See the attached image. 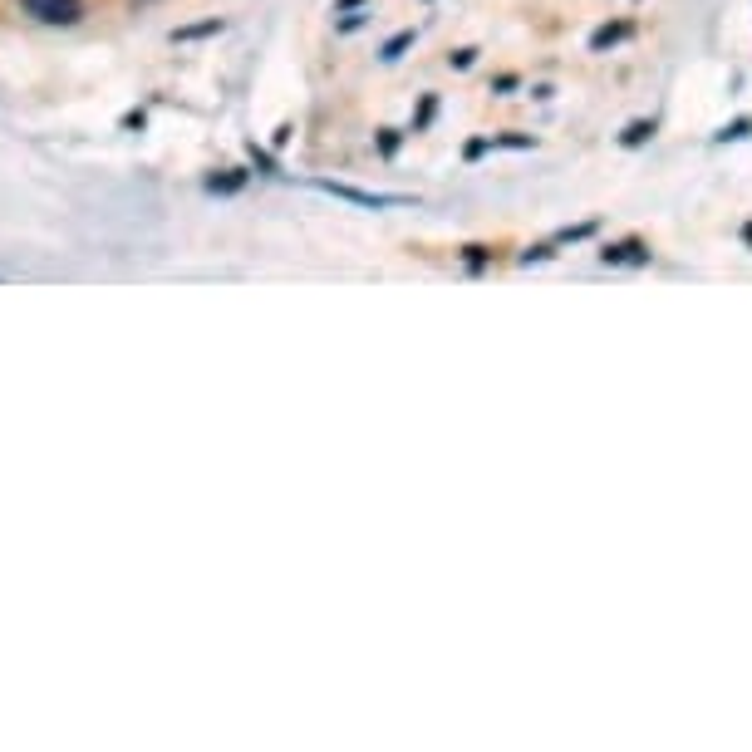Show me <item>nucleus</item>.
Segmentation results:
<instances>
[{
    "label": "nucleus",
    "mask_w": 752,
    "mask_h": 752,
    "mask_svg": "<svg viewBox=\"0 0 752 752\" xmlns=\"http://www.w3.org/2000/svg\"><path fill=\"white\" fill-rule=\"evenodd\" d=\"M625 35H630V25H605V30H595V35H590V45H595V50H605V45H615V40H625Z\"/></svg>",
    "instance_id": "nucleus-4"
},
{
    "label": "nucleus",
    "mask_w": 752,
    "mask_h": 752,
    "mask_svg": "<svg viewBox=\"0 0 752 752\" xmlns=\"http://www.w3.org/2000/svg\"><path fill=\"white\" fill-rule=\"evenodd\" d=\"M320 192L345 197L354 207H399V202H404V197H384V192H354V187H340V182H320Z\"/></svg>",
    "instance_id": "nucleus-2"
},
{
    "label": "nucleus",
    "mask_w": 752,
    "mask_h": 752,
    "mask_svg": "<svg viewBox=\"0 0 752 752\" xmlns=\"http://www.w3.org/2000/svg\"><path fill=\"white\" fill-rule=\"evenodd\" d=\"M649 133H654V123H644V118H639V123H630V128L620 133V143H625V148H639Z\"/></svg>",
    "instance_id": "nucleus-5"
},
{
    "label": "nucleus",
    "mask_w": 752,
    "mask_h": 752,
    "mask_svg": "<svg viewBox=\"0 0 752 752\" xmlns=\"http://www.w3.org/2000/svg\"><path fill=\"white\" fill-rule=\"evenodd\" d=\"M20 10L40 25H79L84 20V0H20Z\"/></svg>",
    "instance_id": "nucleus-1"
},
{
    "label": "nucleus",
    "mask_w": 752,
    "mask_h": 752,
    "mask_svg": "<svg viewBox=\"0 0 752 752\" xmlns=\"http://www.w3.org/2000/svg\"><path fill=\"white\" fill-rule=\"evenodd\" d=\"M408 45H413V30H399V35H394V40L384 45V59H399V55L408 50Z\"/></svg>",
    "instance_id": "nucleus-7"
},
{
    "label": "nucleus",
    "mask_w": 752,
    "mask_h": 752,
    "mask_svg": "<svg viewBox=\"0 0 752 752\" xmlns=\"http://www.w3.org/2000/svg\"><path fill=\"white\" fill-rule=\"evenodd\" d=\"M752 133V118H738V123H728V128H718V138L728 143V138H748Z\"/></svg>",
    "instance_id": "nucleus-9"
},
{
    "label": "nucleus",
    "mask_w": 752,
    "mask_h": 752,
    "mask_svg": "<svg viewBox=\"0 0 752 752\" xmlns=\"http://www.w3.org/2000/svg\"><path fill=\"white\" fill-rule=\"evenodd\" d=\"M241 182H246V173H227V177H212L207 187H212V192H236Z\"/></svg>",
    "instance_id": "nucleus-8"
},
{
    "label": "nucleus",
    "mask_w": 752,
    "mask_h": 752,
    "mask_svg": "<svg viewBox=\"0 0 752 752\" xmlns=\"http://www.w3.org/2000/svg\"><path fill=\"white\" fill-rule=\"evenodd\" d=\"M354 5H364V0H340V5H335V10H354Z\"/></svg>",
    "instance_id": "nucleus-10"
},
{
    "label": "nucleus",
    "mask_w": 752,
    "mask_h": 752,
    "mask_svg": "<svg viewBox=\"0 0 752 752\" xmlns=\"http://www.w3.org/2000/svg\"><path fill=\"white\" fill-rule=\"evenodd\" d=\"M202 35H222V20H202V25H182V30H173V40H202Z\"/></svg>",
    "instance_id": "nucleus-3"
},
{
    "label": "nucleus",
    "mask_w": 752,
    "mask_h": 752,
    "mask_svg": "<svg viewBox=\"0 0 752 752\" xmlns=\"http://www.w3.org/2000/svg\"><path fill=\"white\" fill-rule=\"evenodd\" d=\"M600 256H605V261H644V246L630 241V246H610V251H600Z\"/></svg>",
    "instance_id": "nucleus-6"
},
{
    "label": "nucleus",
    "mask_w": 752,
    "mask_h": 752,
    "mask_svg": "<svg viewBox=\"0 0 752 752\" xmlns=\"http://www.w3.org/2000/svg\"><path fill=\"white\" fill-rule=\"evenodd\" d=\"M138 5H148V0H133V10H138Z\"/></svg>",
    "instance_id": "nucleus-11"
}]
</instances>
